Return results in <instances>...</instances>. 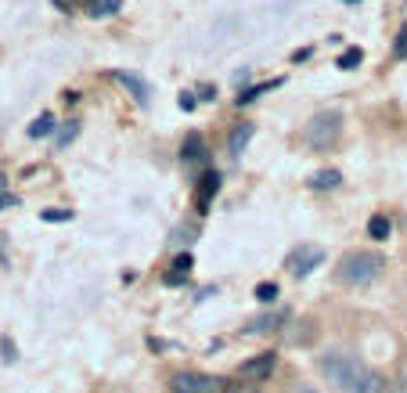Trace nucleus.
<instances>
[{
	"label": "nucleus",
	"instance_id": "nucleus-22",
	"mask_svg": "<svg viewBox=\"0 0 407 393\" xmlns=\"http://www.w3.org/2000/svg\"><path fill=\"white\" fill-rule=\"evenodd\" d=\"M40 220H47V224H65V220H73V209H43Z\"/></svg>",
	"mask_w": 407,
	"mask_h": 393
},
{
	"label": "nucleus",
	"instance_id": "nucleus-15",
	"mask_svg": "<svg viewBox=\"0 0 407 393\" xmlns=\"http://www.w3.org/2000/svg\"><path fill=\"white\" fill-rule=\"evenodd\" d=\"M285 314H263V318H253L242 332L245 335H260V332H270V328H278V321H281Z\"/></svg>",
	"mask_w": 407,
	"mask_h": 393
},
{
	"label": "nucleus",
	"instance_id": "nucleus-11",
	"mask_svg": "<svg viewBox=\"0 0 407 393\" xmlns=\"http://www.w3.org/2000/svg\"><path fill=\"white\" fill-rule=\"evenodd\" d=\"M253 134H256V123H249V120H245V123H238L235 130H231V137H227V152H231V155L238 159V155H242V152L249 148Z\"/></svg>",
	"mask_w": 407,
	"mask_h": 393
},
{
	"label": "nucleus",
	"instance_id": "nucleus-25",
	"mask_svg": "<svg viewBox=\"0 0 407 393\" xmlns=\"http://www.w3.org/2000/svg\"><path fill=\"white\" fill-rule=\"evenodd\" d=\"M18 206V195H11V192H0V209H15Z\"/></svg>",
	"mask_w": 407,
	"mask_h": 393
},
{
	"label": "nucleus",
	"instance_id": "nucleus-5",
	"mask_svg": "<svg viewBox=\"0 0 407 393\" xmlns=\"http://www.w3.org/2000/svg\"><path fill=\"white\" fill-rule=\"evenodd\" d=\"M321 263H324V249L321 246H296L292 253H288V260H285V267H288V274H292V278H307Z\"/></svg>",
	"mask_w": 407,
	"mask_h": 393
},
{
	"label": "nucleus",
	"instance_id": "nucleus-27",
	"mask_svg": "<svg viewBox=\"0 0 407 393\" xmlns=\"http://www.w3.org/2000/svg\"><path fill=\"white\" fill-rule=\"evenodd\" d=\"M148 347H152V350H166V347H173V343H166V340H148Z\"/></svg>",
	"mask_w": 407,
	"mask_h": 393
},
{
	"label": "nucleus",
	"instance_id": "nucleus-23",
	"mask_svg": "<svg viewBox=\"0 0 407 393\" xmlns=\"http://www.w3.org/2000/svg\"><path fill=\"white\" fill-rule=\"evenodd\" d=\"M393 58H407V26L396 33V40H393Z\"/></svg>",
	"mask_w": 407,
	"mask_h": 393
},
{
	"label": "nucleus",
	"instance_id": "nucleus-28",
	"mask_svg": "<svg viewBox=\"0 0 407 393\" xmlns=\"http://www.w3.org/2000/svg\"><path fill=\"white\" fill-rule=\"evenodd\" d=\"M54 4H58V11H73V8H69V0H54Z\"/></svg>",
	"mask_w": 407,
	"mask_h": 393
},
{
	"label": "nucleus",
	"instance_id": "nucleus-9",
	"mask_svg": "<svg viewBox=\"0 0 407 393\" xmlns=\"http://www.w3.org/2000/svg\"><path fill=\"white\" fill-rule=\"evenodd\" d=\"M112 80L120 83V87H127V90L134 94V101H137L141 108H148V101H152V87H148V83H144V80H141L137 73H127V69H115V73H112Z\"/></svg>",
	"mask_w": 407,
	"mask_h": 393
},
{
	"label": "nucleus",
	"instance_id": "nucleus-13",
	"mask_svg": "<svg viewBox=\"0 0 407 393\" xmlns=\"http://www.w3.org/2000/svg\"><path fill=\"white\" fill-rule=\"evenodd\" d=\"M342 184V174L339 170H317L314 177H310V188L314 192H332V188H339Z\"/></svg>",
	"mask_w": 407,
	"mask_h": 393
},
{
	"label": "nucleus",
	"instance_id": "nucleus-2",
	"mask_svg": "<svg viewBox=\"0 0 407 393\" xmlns=\"http://www.w3.org/2000/svg\"><path fill=\"white\" fill-rule=\"evenodd\" d=\"M386 271V256L382 253H371V249H354L346 253L335 267V282L346 285V289H368L375 285Z\"/></svg>",
	"mask_w": 407,
	"mask_h": 393
},
{
	"label": "nucleus",
	"instance_id": "nucleus-12",
	"mask_svg": "<svg viewBox=\"0 0 407 393\" xmlns=\"http://www.w3.org/2000/svg\"><path fill=\"white\" fill-rule=\"evenodd\" d=\"M281 83H285V80L278 76V80H263V83H256V87H245L242 94H235V105H238V108H245V105H253V101H256L260 94H267V90L281 87Z\"/></svg>",
	"mask_w": 407,
	"mask_h": 393
},
{
	"label": "nucleus",
	"instance_id": "nucleus-10",
	"mask_svg": "<svg viewBox=\"0 0 407 393\" xmlns=\"http://www.w3.org/2000/svg\"><path fill=\"white\" fill-rule=\"evenodd\" d=\"M191 267H195L191 253H181L177 260H173V267L162 274V285H184L188 278H191Z\"/></svg>",
	"mask_w": 407,
	"mask_h": 393
},
{
	"label": "nucleus",
	"instance_id": "nucleus-3",
	"mask_svg": "<svg viewBox=\"0 0 407 393\" xmlns=\"http://www.w3.org/2000/svg\"><path fill=\"white\" fill-rule=\"evenodd\" d=\"M339 134H342V112L328 108V112H317V116L307 123L303 141H307V148H314V152H328V148L339 141Z\"/></svg>",
	"mask_w": 407,
	"mask_h": 393
},
{
	"label": "nucleus",
	"instance_id": "nucleus-8",
	"mask_svg": "<svg viewBox=\"0 0 407 393\" xmlns=\"http://www.w3.org/2000/svg\"><path fill=\"white\" fill-rule=\"evenodd\" d=\"M274 368H278V354H260V357L245 361V365L238 368V375H242L245 382H267V379L274 375Z\"/></svg>",
	"mask_w": 407,
	"mask_h": 393
},
{
	"label": "nucleus",
	"instance_id": "nucleus-26",
	"mask_svg": "<svg viewBox=\"0 0 407 393\" xmlns=\"http://www.w3.org/2000/svg\"><path fill=\"white\" fill-rule=\"evenodd\" d=\"M310 54H314V51H310V47H303V51H296V54H292V62H307Z\"/></svg>",
	"mask_w": 407,
	"mask_h": 393
},
{
	"label": "nucleus",
	"instance_id": "nucleus-17",
	"mask_svg": "<svg viewBox=\"0 0 407 393\" xmlns=\"http://www.w3.org/2000/svg\"><path fill=\"white\" fill-rule=\"evenodd\" d=\"M361 62H364V51H361V47H346V51L339 54V62H335V66H339L342 73H350V69H357Z\"/></svg>",
	"mask_w": 407,
	"mask_h": 393
},
{
	"label": "nucleus",
	"instance_id": "nucleus-4",
	"mask_svg": "<svg viewBox=\"0 0 407 393\" xmlns=\"http://www.w3.org/2000/svg\"><path fill=\"white\" fill-rule=\"evenodd\" d=\"M169 393H235L227 379L206 375V372H173L169 375Z\"/></svg>",
	"mask_w": 407,
	"mask_h": 393
},
{
	"label": "nucleus",
	"instance_id": "nucleus-7",
	"mask_svg": "<svg viewBox=\"0 0 407 393\" xmlns=\"http://www.w3.org/2000/svg\"><path fill=\"white\" fill-rule=\"evenodd\" d=\"M216 192H220V174L216 170L199 174V181H195V213H209Z\"/></svg>",
	"mask_w": 407,
	"mask_h": 393
},
{
	"label": "nucleus",
	"instance_id": "nucleus-29",
	"mask_svg": "<svg viewBox=\"0 0 407 393\" xmlns=\"http://www.w3.org/2000/svg\"><path fill=\"white\" fill-rule=\"evenodd\" d=\"M300 393H317V389L314 386H300Z\"/></svg>",
	"mask_w": 407,
	"mask_h": 393
},
{
	"label": "nucleus",
	"instance_id": "nucleus-16",
	"mask_svg": "<svg viewBox=\"0 0 407 393\" xmlns=\"http://www.w3.org/2000/svg\"><path fill=\"white\" fill-rule=\"evenodd\" d=\"M389 231H393V224H389V216L375 213V216L368 220V235H371L375 242H386V239H389Z\"/></svg>",
	"mask_w": 407,
	"mask_h": 393
},
{
	"label": "nucleus",
	"instance_id": "nucleus-1",
	"mask_svg": "<svg viewBox=\"0 0 407 393\" xmlns=\"http://www.w3.org/2000/svg\"><path fill=\"white\" fill-rule=\"evenodd\" d=\"M317 368H321V375H324L335 389H342V393H389V382H386L379 372H371L361 357L346 354V350H328V354H321Z\"/></svg>",
	"mask_w": 407,
	"mask_h": 393
},
{
	"label": "nucleus",
	"instance_id": "nucleus-19",
	"mask_svg": "<svg viewBox=\"0 0 407 393\" xmlns=\"http://www.w3.org/2000/svg\"><path fill=\"white\" fill-rule=\"evenodd\" d=\"M278 296H281V293H278V282H260V285H256V300H260V303H274Z\"/></svg>",
	"mask_w": 407,
	"mask_h": 393
},
{
	"label": "nucleus",
	"instance_id": "nucleus-18",
	"mask_svg": "<svg viewBox=\"0 0 407 393\" xmlns=\"http://www.w3.org/2000/svg\"><path fill=\"white\" fill-rule=\"evenodd\" d=\"M120 8H123V0H94L90 15L94 19H108V15H120Z\"/></svg>",
	"mask_w": 407,
	"mask_h": 393
},
{
	"label": "nucleus",
	"instance_id": "nucleus-20",
	"mask_svg": "<svg viewBox=\"0 0 407 393\" xmlns=\"http://www.w3.org/2000/svg\"><path fill=\"white\" fill-rule=\"evenodd\" d=\"M80 137V123L76 120H69L65 127H62V134H58V148H65V145H73Z\"/></svg>",
	"mask_w": 407,
	"mask_h": 393
},
{
	"label": "nucleus",
	"instance_id": "nucleus-24",
	"mask_svg": "<svg viewBox=\"0 0 407 393\" xmlns=\"http://www.w3.org/2000/svg\"><path fill=\"white\" fill-rule=\"evenodd\" d=\"M177 105H181V108H184V112H191V108H195V105H199V98H195V94H191V90H184V94H181V98H177Z\"/></svg>",
	"mask_w": 407,
	"mask_h": 393
},
{
	"label": "nucleus",
	"instance_id": "nucleus-21",
	"mask_svg": "<svg viewBox=\"0 0 407 393\" xmlns=\"http://www.w3.org/2000/svg\"><path fill=\"white\" fill-rule=\"evenodd\" d=\"M15 357H18V350H15V343H11V335H0V361L11 365Z\"/></svg>",
	"mask_w": 407,
	"mask_h": 393
},
{
	"label": "nucleus",
	"instance_id": "nucleus-14",
	"mask_svg": "<svg viewBox=\"0 0 407 393\" xmlns=\"http://www.w3.org/2000/svg\"><path fill=\"white\" fill-rule=\"evenodd\" d=\"M54 127H58V123H54V116H51V112H43V116H36V120L29 123V130H26V134H29L33 141H40V137L54 134Z\"/></svg>",
	"mask_w": 407,
	"mask_h": 393
},
{
	"label": "nucleus",
	"instance_id": "nucleus-6",
	"mask_svg": "<svg viewBox=\"0 0 407 393\" xmlns=\"http://www.w3.org/2000/svg\"><path fill=\"white\" fill-rule=\"evenodd\" d=\"M181 162L188 166V174H206L209 166V152H206V137L199 130H191L181 145Z\"/></svg>",
	"mask_w": 407,
	"mask_h": 393
}]
</instances>
